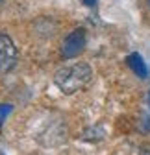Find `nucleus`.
I'll list each match as a JSON object with an SVG mask.
<instances>
[{
	"label": "nucleus",
	"mask_w": 150,
	"mask_h": 155,
	"mask_svg": "<svg viewBox=\"0 0 150 155\" xmlns=\"http://www.w3.org/2000/svg\"><path fill=\"white\" fill-rule=\"evenodd\" d=\"M84 4H85V6H89V8H93V6L97 4V0H84Z\"/></svg>",
	"instance_id": "nucleus-8"
},
{
	"label": "nucleus",
	"mask_w": 150,
	"mask_h": 155,
	"mask_svg": "<svg viewBox=\"0 0 150 155\" xmlns=\"http://www.w3.org/2000/svg\"><path fill=\"white\" fill-rule=\"evenodd\" d=\"M148 100H150V94H148Z\"/></svg>",
	"instance_id": "nucleus-10"
},
{
	"label": "nucleus",
	"mask_w": 150,
	"mask_h": 155,
	"mask_svg": "<svg viewBox=\"0 0 150 155\" xmlns=\"http://www.w3.org/2000/svg\"><path fill=\"white\" fill-rule=\"evenodd\" d=\"M15 65H17V46L9 35L0 33V74L13 70Z\"/></svg>",
	"instance_id": "nucleus-3"
},
{
	"label": "nucleus",
	"mask_w": 150,
	"mask_h": 155,
	"mask_svg": "<svg viewBox=\"0 0 150 155\" xmlns=\"http://www.w3.org/2000/svg\"><path fill=\"white\" fill-rule=\"evenodd\" d=\"M146 4H148V8H150V0H146Z\"/></svg>",
	"instance_id": "nucleus-9"
},
{
	"label": "nucleus",
	"mask_w": 150,
	"mask_h": 155,
	"mask_svg": "<svg viewBox=\"0 0 150 155\" xmlns=\"http://www.w3.org/2000/svg\"><path fill=\"white\" fill-rule=\"evenodd\" d=\"M11 111H13V105H11V104H0V127H2L4 120L9 116Z\"/></svg>",
	"instance_id": "nucleus-6"
},
{
	"label": "nucleus",
	"mask_w": 150,
	"mask_h": 155,
	"mask_svg": "<svg viewBox=\"0 0 150 155\" xmlns=\"http://www.w3.org/2000/svg\"><path fill=\"white\" fill-rule=\"evenodd\" d=\"M137 131L143 133V135H148L150 133V116L146 113H143L139 116V120H137Z\"/></svg>",
	"instance_id": "nucleus-5"
},
{
	"label": "nucleus",
	"mask_w": 150,
	"mask_h": 155,
	"mask_svg": "<svg viewBox=\"0 0 150 155\" xmlns=\"http://www.w3.org/2000/svg\"><path fill=\"white\" fill-rule=\"evenodd\" d=\"M0 155H4V153H0Z\"/></svg>",
	"instance_id": "nucleus-11"
},
{
	"label": "nucleus",
	"mask_w": 150,
	"mask_h": 155,
	"mask_svg": "<svg viewBox=\"0 0 150 155\" xmlns=\"http://www.w3.org/2000/svg\"><path fill=\"white\" fill-rule=\"evenodd\" d=\"M85 43H87V35L84 28H76L72 30L61 45V55L63 59H74L78 57L84 50H85Z\"/></svg>",
	"instance_id": "nucleus-2"
},
{
	"label": "nucleus",
	"mask_w": 150,
	"mask_h": 155,
	"mask_svg": "<svg viewBox=\"0 0 150 155\" xmlns=\"http://www.w3.org/2000/svg\"><path fill=\"white\" fill-rule=\"evenodd\" d=\"M139 155H150V146H141Z\"/></svg>",
	"instance_id": "nucleus-7"
},
{
	"label": "nucleus",
	"mask_w": 150,
	"mask_h": 155,
	"mask_svg": "<svg viewBox=\"0 0 150 155\" xmlns=\"http://www.w3.org/2000/svg\"><path fill=\"white\" fill-rule=\"evenodd\" d=\"M91 80H93V68L84 61L61 67L54 74V85L63 94H74L85 89L91 83Z\"/></svg>",
	"instance_id": "nucleus-1"
},
{
	"label": "nucleus",
	"mask_w": 150,
	"mask_h": 155,
	"mask_svg": "<svg viewBox=\"0 0 150 155\" xmlns=\"http://www.w3.org/2000/svg\"><path fill=\"white\" fill-rule=\"evenodd\" d=\"M126 63H128L130 68H132V72H134L135 76H139L141 80H146V78H148L150 70H148V67H146V63H145V59H143L141 54H137V52L130 54V55L126 57Z\"/></svg>",
	"instance_id": "nucleus-4"
},
{
	"label": "nucleus",
	"mask_w": 150,
	"mask_h": 155,
	"mask_svg": "<svg viewBox=\"0 0 150 155\" xmlns=\"http://www.w3.org/2000/svg\"><path fill=\"white\" fill-rule=\"evenodd\" d=\"M0 2H2V0H0Z\"/></svg>",
	"instance_id": "nucleus-12"
}]
</instances>
